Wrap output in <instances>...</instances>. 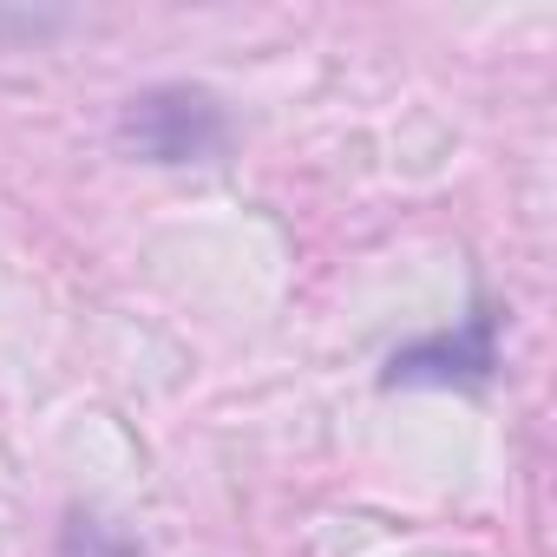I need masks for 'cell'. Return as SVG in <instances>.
Here are the masks:
<instances>
[{
	"mask_svg": "<svg viewBox=\"0 0 557 557\" xmlns=\"http://www.w3.org/2000/svg\"><path fill=\"white\" fill-rule=\"evenodd\" d=\"M119 145L145 164H210L230 145V112L203 86H151L125 99Z\"/></svg>",
	"mask_w": 557,
	"mask_h": 557,
	"instance_id": "6da1fadb",
	"label": "cell"
},
{
	"mask_svg": "<svg viewBox=\"0 0 557 557\" xmlns=\"http://www.w3.org/2000/svg\"><path fill=\"white\" fill-rule=\"evenodd\" d=\"M492 368H498V315L492 309H472L466 329L426 335V342L400 348L387 361V381L394 387H485Z\"/></svg>",
	"mask_w": 557,
	"mask_h": 557,
	"instance_id": "7a4b0ae2",
	"label": "cell"
}]
</instances>
